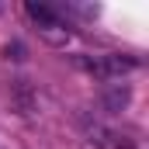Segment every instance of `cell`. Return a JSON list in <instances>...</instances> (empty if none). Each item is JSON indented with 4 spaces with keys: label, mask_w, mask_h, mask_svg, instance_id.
<instances>
[{
    "label": "cell",
    "mask_w": 149,
    "mask_h": 149,
    "mask_svg": "<svg viewBox=\"0 0 149 149\" xmlns=\"http://www.w3.org/2000/svg\"><path fill=\"white\" fill-rule=\"evenodd\" d=\"M24 10H28V17L35 21L38 28H56V24H63L59 10H56V7H49V3H35V0H28V3H24Z\"/></svg>",
    "instance_id": "5b68a950"
},
{
    "label": "cell",
    "mask_w": 149,
    "mask_h": 149,
    "mask_svg": "<svg viewBox=\"0 0 149 149\" xmlns=\"http://www.w3.org/2000/svg\"><path fill=\"white\" fill-rule=\"evenodd\" d=\"M128 101H132V90H128L125 83H111V87L101 90V108L108 114H121L128 108Z\"/></svg>",
    "instance_id": "277c9868"
},
{
    "label": "cell",
    "mask_w": 149,
    "mask_h": 149,
    "mask_svg": "<svg viewBox=\"0 0 149 149\" xmlns=\"http://www.w3.org/2000/svg\"><path fill=\"white\" fill-rule=\"evenodd\" d=\"M80 66L87 70V73L94 76H121V73H132V70H139V59L135 56H94V59H80Z\"/></svg>",
    "instance_id": "6da1fadb"
},
{
    "label": "cell",
    "mask_w": 149,
    "mask_h": 149,
    "mask_svg": "<svg viewBox=\"0 0 149 149\" xmlns=\"http://www.w3.org/2000/svg\"><path fill=\"white\" fill-rule=\"evenodd\" d=\"M7 101H10V111L21 114V118H31V114L38 111V94H35V87H31L28 80H10Z\"/></svg>",
    "instance_id": "7a4b0ae2"
},
{
    "label": "cell",
    "mask_w": 149,
    "mask_h": 149,
    "mask_svg": "<svg viewBox=\"0 0 149 149\" xmlns=\"http://www.w3.org/2000/svg\"><path fill=\"white\" fill-rule=\"evenodd\" d=\"M87 135H90V142L97 149H135V142L128 139V135H121V132H111V128H104V125H87Z\"/></svg>",
    "instance_id": "3957f363"
},
{
    "label": "cell",
    "mask_w": 149,
    "mask_h": 149,
    "mask_svg": "<svg viewBox=\"0 0 149 149\" xmlns=\"http://www.w3.org/2000/svg\"><path fill=\"white\" fill-rule=\"evenodd\" d=\"M3 59L24 63V45H21V42H7V45H3Z\"/></svg>",
    "instance_id": "8992f818"
}]
</instances>
